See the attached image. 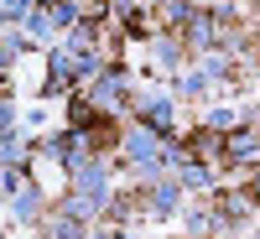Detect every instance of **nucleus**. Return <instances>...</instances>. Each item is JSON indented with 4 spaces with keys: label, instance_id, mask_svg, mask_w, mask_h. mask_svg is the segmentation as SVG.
Instances as JSON below:
<instances>
[{
    "label": "nucleus",
    "instance_id": "obj_1",
    "mask_svg": "<svg viewBox=\"0 0 260 239\" xmlns=\"http://www.w3.org/2000/svg\"><path fill=\"white\" fill-rule=\"evenodd\" d=\"M130 156H136V161H146V166H161V156H156V141H151L146 130H136V135H130Z\"/></svg>",
    "mask_w": 260,
    "mask_h": 239
},
{
    "label": "nucleus",
    "instance_id": "obj_2",
    "mask_svg": "<svg viewBox=\"0 0 260 239\" xmlns=\"http://www.w3.org/2000/svg\"><path fill=\"white\" fill-rule=\"evenodd\" d=\"M120 94H125V73H104V78L94 83V99H104V104L120 99Z\"/></svg>",
    "mask_w": 260,
    "mask_h": 239
},
{
    "label": "nucleus",
    "instance_id": "obj_3",
    "mask_svg": "<svg viewBox=\"0 0 260 239\" xmlns=\"http://www.w3.org/2000/svg\"><path fill=\"white\" fill-rule=\"evenodd\" d=\"M224 156H260V146H255V135H229Z\"/></svg>",
    "mask_w": 260,
    "mask_h": 239
},
{
    "label": "nucleus",
    "instance_id": "obj_4",
    "mask_svg": "<svg viewBox=\"0 0 260 239\" xmlns=\"http://www.w3.org/2000/svg\"><path fill=\"white\" fill-rule=\"evenodd\" d=\"M146 125H151V130H167V125H172V104H161V99L146 104Z\"/></svg>",
    "mask_w": 260,
    "mask_h": 239
},
{
    "label": "nucleus",
    "instance_id": "obj_5",
    "mask_svg": "<svg viewBox=\"0 0 260 239\" xmlns=\"http://www.w3.org/2000/svg\"><path fill=\"white\" fill-rule=\"evenodd\" d=\"M16 213H21V219H31V213H37V192H21V198H16Z\"/></svg>",
    "mask_w": 260,
    "mask_h": 239
},
{
    "label": "nucleus",
    "instance_id": "obj_6",
    "mask_svg": "<svg viewBox=\"0 0 260 239\" xmlns=\"http://www.w3.org/2000/svg\"><path fill=\"white\" fill-rule=\"evenodd\" d=\"M156 208H177V187H156Z\"/></svg>",
    "mask_w": 260,
    "mask_h": 239
},
{
    "label": "nucleus",
    "instance_id": "obj_7",
    "mask_svg": "<svg viewBox=\"0 0 260 239\" xmlns=\"http://www.w3.org/2000/svg\"><path fill=\"white\" fill-rule=\"evenodd\" d=\"M26 11V0H0V16H21Z\"/></svg>",
    "mask_w": 260,
    "mask_h": 239
},
{
    "label": "nucleus",
    "instance_id": "obj_8",
    "mask_svg": "<svg viewBox=\"0 0 260 239\" xmlns=\"http://www.w3.org/2000/svg\"><path fill=\"white\" fill-rule=\"evenodd\" d=\"M255 192H260V177H255Z\"/></svg>",
    "mask_w": 260,
    "mask_h": 239
},
{
    "label": "nucleus",
    "instance_id": "obj_9",
    "mask_svg": "<svg viewBox=\"0 0 260 239\" xmlns=\"http://www.w3.org/2000/svg\"><path fill=\"white\" fill-rule=\"evenodd\" d=\"M99 239H104V234H99Z\"/></svg>",
    "mask_w": 260,
    "mask_h": 239
}]
</instances>
